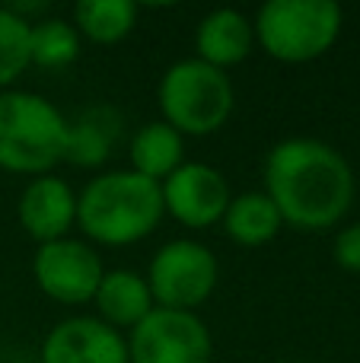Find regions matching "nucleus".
<instances>
[{
  "label": "nucleus",
  "instance_id": "nucleus-1",
  "mask_svg": "<svg viewBox=\"0 0 360 363\" xmlns=\"http://www.w3.org/2000/svg\"><path fill=\"white\" fill-rule=\"evenodd\" d=\"M354 169L338 147L316 138H284L268 150L265 194L284 226L322 233L342 223L354 204Z\"/></svg>",
  "mask_w": 360,
  "mask_h": 363
},
{
  "label": "nucleus",
  "instance_id": "nucleus-2",
  "mask_svg": "<svg viewBox=\"0 0 360 363\" xmlns=\"http://www.w3.org/2000/svg\"><path fill=\"white\" fill-rule=\"evenodd\" d=\"M163 191L131 169L99 172L77 194V226L99 245H134L163 220Z\"/></svg>",
  "mask_w": 360,
  "mask_h": 363
},
{
  "label": "nucleus",
  "instance_id": "nucleus-3",
  "mask_svg": "<svg viewBox=\"0 0 360 363\" xmlns=\"http://www.w3.org/2000/svg\"><path fill=\"white\" fill-rule=\"evenodd\" d=\"M67 118L55 102L29 89L0 93V169L16 176H51L64 163Z\"/></svg>",
  "mask_w": 360,
  "mask_h": 363
},
{
  "label": "nucleus",
  "instance_id": "nucleus-4",
  "mask_svg": "<svg viewBox=\"0 0 360 363\" xmlns=\"http://www.w3.org/2000/svg\"><path fill=\"white\" fill-rule=\"evenodd\" d=\"M344 13L335 0H268L252 19L255 45L281 64H310L335 48Z\"/></svg>",
  "mask_w": 360,
  "mask_h": 363
},
{
  "label": "nucleus",
  "instance_id": "nucleus-5",
  "mask_svg": "<svg viewBox=\"0 0 360 363\" xmlns=\"http://www.w3.org/2000/svg\"><path fill=\"white\" fill-rule=\"evenodd\" d=\"M157 102L163 121L182 138H208L230 121L236 89L227 70H217L198 57H185L159 77Z\"/></svg>",
  "mask_w": 360,
  "mask_h": 363
},
{
  "label": "nucleus",
  "instance_id": "nucleus-6",
  "mask_svg": "<svg viewBox=\"0 0 360 363\" xmlns=\"http://www.w3.org/2000/svg\"><path fill=\"white\" fill-rule=\"evenodd\" d=\"M144 277L159 309L195 313L214 296L220 264L214 252L198 239H172L153 255Z\"/></svg>",
  "mask_w": 360,
  "mask_h": 363
},
{
  "label": "nucleus",
  "instance_id": "nucleus-7",
  "mask_svg": "<svg viewBox=\"0 0 360 363\" xmlns=\"http://www.w3.org/2000/svg\"><path fill=\"white\" fill-rule=\"evenodd\" d=\"M214 338L198 313L153 309L128 332V363H210Z\"/></svg>",
  "mask_w": 360,
  "mask_h": 363
},
{
  "label": "nucleus",
  "instance_id": "nucleus-8",
  "mask_svg": "<svg viewBox=\"0 0 360 363\" xmlns=\"http://www.w3.org/2000/svg\"><path fill=\"white\" fill-rule=\"evenodd\" d=\"M102 274H106V264H102L99 252L74 236L38 245L32 255V277H35L38 290L64 306L93 303Z\"/></svg>",
  "mask_w": 360,
  "mask_h": 363
},
{
  "label": "nucleus",
  "instance_id": "nucleus-9",
  "mask_svg": "<svg viewBox=\"0 0 360 363\" xmlns=\"http://www.w3.org/2000/svg\"><path fill=\"white\" fill-rule=\"evenodd\" d=\"M159 191H163V211L189 230H208L220 223L233 201L230 182L220 169L189 160L166 182H159Z\"/></svg>",
  "mask_w": 360,
  "mask_h": 363
},
{
  "label": "nucleus",
  "instance_id": "nucleus-10",
  "mask_svg": "<svg viewBox=\"0 0 360 363\" xmlns=\"http://www.w3.org/2000/svg\"><path fill=\"white\" fill-rule=\"evenodd\" d=\"M42 363H128V338L96 315H70L42 338Z\"/></svg>",
  "mask_w": 360,
  "mask_h": 363
},
{
  "label": "nucleus",
  "instance_id": "nucleus-11",
  "mask_svg": "<svg viewBox=\"0 0 360 363\" xmlns=\"http://www.w3.org/2000/svg\"><path fill=\"white\" fill-rule=\"evenodd\" d=\"M16 220L29 239L38 245L67 239L77 226V194L74 188L57 176H38L29 179L19 191L16 201Z\"/></svg>",
  "mask_w": 360,
  "mask_h": 363
},
{
  "label": "nucleus",
  "instance_id": "nucleus-12",
  "mask_svg": "<svg viewBox=\"0 0 360 363\" xmlns=\"http://www.w3.org/2000/svg\"><path fill=\"white\" fill-rule=\"evenodd\" d=\"M255 48L252 19L240 10H210L195 29V57L217 70L242 64Z\"/></svg>",
  "mask_w": 360,
  "mask_h": 363
},
{
  "label": "nucleus",
  "instance_id": "nucleus-13",
  "mask_svg": "<svg viewBox=\"0 0 360 363\" xmlns=\"http://www.w3.org/2000/svg\"><path fill=\"white\" fill-rule=\"evenodd\" d=\"M93 309H96V319H102L115 332L125 335V332H134L157 309V303H153L144 274H137L131 268H112L102 274L99 287H96Z\"/></svg>",
  "mask_w": 360,
  "mask_h": 363
},
{
  "label": "nucleus",
  "instance_id": "nucleus-14",
  "mask_svg": "<svg viewBox=\"0 0 360 363\" xmlns=\"http://www.w3.org/2000/svg\"><path fill=\"white\" fill-rule=\"evenodd\" d=\"M118 115L115 108L99 106L86 108L80 118L67 121V147H64V163L80 166V169H96L102 166L115 150L118 140Z\"/></svg>",
  "mask_w": 360,
  "mask_h": 363
},
{
  "label": "nucleus",
  "instance_id": "nucleus-15",
  "mask_svg": "<svg viewBox=\"0 0 360 363\" xmlns=\"http://www.w3.org/2000/svg\"><path fill=\"white\" fill-rule=\"evenodd\" d=\"M128 157H131L128 169L159 185L185 163V138L176 128L166 125L163 118L147 121L131 138V153Z\"/></svg>",
  "mask_w": 360,
  "mask_h": 363
},
{
  "label": "nucleus",
  "instance_id": "nucleus-16",
  "mask_svg": "<svg viewBox=\"0 0 360 363\" xmlns=\"http://www.w3.org/2000/svg\"><path fill=\"white\" fill-rule=\"evenodd\" d=\"M223 233L233 239L242 249H259L268 245L281 230H284V220H281L274 201L265 191H242L233 194L227 213H223Z\"/></svg>",
  "mask_w": 360,
  "mask_h": 363
},
{
  "label": "nucleus",
  "instance_id": "nucleus-17",
  "mask_svg": "<svg viewBox=\"0 0 360 363\" xmlns=\"http://www.w3.org/2000/svg\"><path fill=\"white\" fill-rule=\"evenodd\" d=\"M74 29L80 38L96 45H118L137 26V4L134 0H80L74 4Z\"/></svg>",
  "mask_w": 360,
  "mask_h": 363
},
{
  "label": "nucleus",
  "instance_id": "nucleus-18",
  "mask_svg": "<svg viewBox=\"0 0 360 363\" xmlns=\"http://www.w3.org/2000/svg\"><path fill=\"white\" fill-rule=\"evenodd\" d=\"M29 55L32 64H38V67H67L80 57V32L74 29L70 19H38L29 29Z\"/></svg>",
  "mask_w": 360,
  "mask_h": 363
},
{
  "label": "nucleus",
  "instance_id": "nucleus-19",
  "mask_svg": "<svg viewBox=\"0 0 360 363\" xmlns=\"http://www.w3.org/2000/svg\"><path fill=\"white\" fill-rule=\"evenodd\" d=\"M29 19L13 13L10 6H0V93L13 89V83L29 70Z\"/></svg>",
  "mask_w": 360,
  "mask_h": 363
},
{
  "label": "nucleus",
  "instance_id": "nucleus-20",
  "mask_svg": "<svg viewBox=\"0 0 360 363\" xmlns=\"http://www.w3.org/2000/svg\"><path fill=\"white\" fill-rule=\"evenodd\" d=\"M332 258H335L338 268L360 274V220L348 223L344 230H338L335 242H332Z\"/></svg>",
  "mask_w": 360,
  "mask_h": 363
}]
</instances>
